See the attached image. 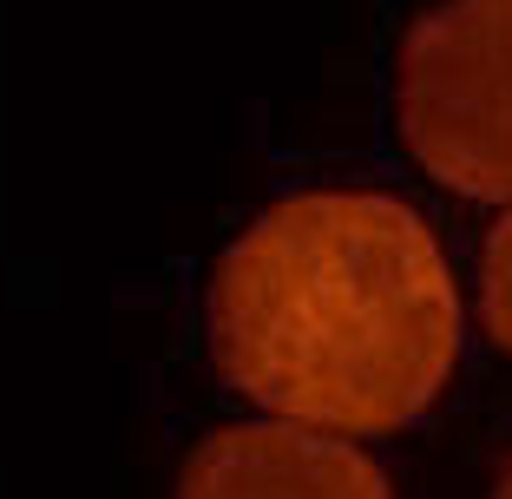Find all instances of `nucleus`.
<instances>
[{
  "label": "nucleus",
  "mask_w": 512,
  "mask_h": 499,
  "mask_svg": "<svg viewBox=\"0 0 512 499\" xmlns=\"http://www.w3.org/2000/svg\"><path fill=\"white\" fill-rule=\"evenodd\" d=\"M401 132L440 184L512 197V0H434L407 27Z\"/></svg>",
  "instance_id": "f03ea898"
},
{
  "label": "nucleus",
  "mask_w": 512,
  "mask_h": 499,
  "mask_svg": "<svg viewBox=\"0 0 512 499\" xmlns=\"http://www.w3.org/2000/svg\"><path fill=\"white\" fill-rule=\"evenodd\" d=\"M211 348L276 421L394 434L453 375L460 289L414 204L296 191L224 250Z\"/></svg>",
  "instance_id": "f257e3e1"
},
{
  "label": "nucleus",
  "mask_w": 512,
  "mask_h": 499,
  "mask_svg": "<svg viewBox=\"0 0 512 499\" xmlns=\"http://www.w3.org/2000/svg\"><path fill=\"white\" fill-rule=\"evenodd\" d=\"M493 499H512V460H506V473H499V486H493Z\"/></svg>",
  "instance_id": "39448f33"
},
{
  "label": "nucleus",
  "mask_w": 512,
  "mask_h": 499,
  "mask_svg": "<svg viewBox=\"0 0 512 499\" xmlns=\"http://www.w3.org/2000/svg\"><path fill=\"white\" fill-rule=\"evenodd\" d=\"M480 316L493 329V342L512 348V204L499 211V224L486 230V250H480Z\"/></svg>",
  "instance_id": "20e7f679"
},
{
  "label": "nucleus",
  "mask_w": 512,
  "mask_h": 499,
  "mask_svg": "<svg viewBox=\"0 0 512 499\" xmlns=\"http://www.w3.org/2000/svg\"><path fill=\"white\" fill-rule=\"evenodd\" d=\"M171 499H394L388 473L348 434L302 421L217 427L178 473Z\"/></svg>",
  "instance_id": "7ed1b4c3"
}]
</instances>
